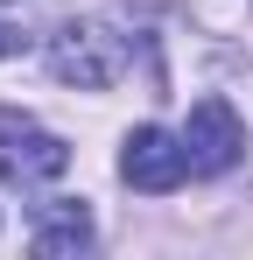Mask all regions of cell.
<instances>
[{"instance_id": "6", "label": "cell", "mask_w": 253, "mask_h": 260, "mask_svg": "<svg viewBox=\"0 0 253 260\" xmlns=\"http://www.w3.org/2000/svg\"><path fill=\"white\" fill-rule=\"evenodd\" d=\"M0 56H21V28H7V21H0Z\"/></svg>"}, {"instance_id": "3", "label": "cell", "mask_w": 253, "mask_h": 260, "mask_svg": "<svg viewBox=\"0 0 253 260\" xmlns=\"http://www.w3.org/2000/svg\"><path fill=\"white\" fill-rule=\"evenodd\" d=\"M71 169V148L56 134H42L28 113H0V176L7 183H49Z\"/></svg>"}, {"instance_id": "1", "label": "cell", "mask_w": 253, "mask_h": 260, "mask_svg": "<svg viewBox=\"0 0 253 260\" xmlns=\"http://www.w3.org/2000/svg\"><path fill=\"white\" fill-rule=\"evenodd\" d=\"M49 71L78 91H106L126 78V43L113 28H99V21H64L49 36Z\"/></svg>"}, {"instance_id": "4", "label": "cell", "mask_w": 253, "mask_h": 260, "mask_svg": "<svg viewBox=\"0 0 253 260\" xmlns=\"http://www.w3.org/2000/svg\"><path fill=\"white\" fill-rule=\"evenodd\" d=\"M120 176L134 183V190H176L183 176H190V148H183V134H169V127H134L126 134V148H120Z\"/></svg>"}, {"instance_id": "2", "label": "cell", "mask_w": 253, "mask_h": 260, "mask_svg": "<svg viewBox=\"0 0 253 260\" xmlns=\"http://www.w3.org/2000/svg\"><path fill=\"white\" fill-rule=\"evenodd\" d=\"M183 148H190V169H197V176H225L239 155H246V127H239V113H232L218 91H204V99L190 106Z\"/></svg>"}, {"instance_id": "5", "label": "cell", "mask_w": 253, "mask_h": 260, "mask_svg": "<svg viewBox=\"0 0 253 260\" xmlns=\"http://www.w3.org/2000/svg\"><path fill=\"white\" fill-rule=\"evenodd\" d=\"M91 246V211L84 204H42V225H36V253H84Z\"/></svg>"}]
</instances>
